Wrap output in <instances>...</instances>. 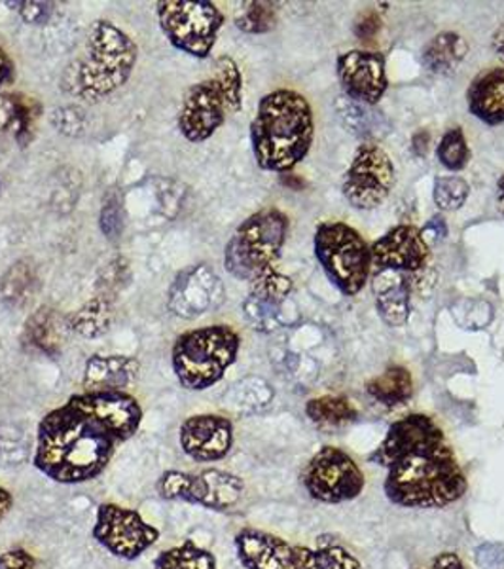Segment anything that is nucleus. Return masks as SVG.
Segmentation results:
<instances>
[{
    "mask_svg": "<svg viewBox=\"0 0 504 569\" xmlns=\"http://www.w3.org/2000/svg\"><path fill=\"white\" fill-rule=\"evenodd\" d=\"M157 22L177 50L206 59L213 51L224 25V14L207 0H162Z\"/></svg>",
    "mask_w": 504,
    "mask_h": 569,
    "instance_id": "obj_10",
    "label": "nucleus"
},
{
    "mask_svg": "<svg viewBox=\"0 0 504 569\" xmlns=\"http://www.w3.org/2000/svg\"><path fill=\"white\" fill-rule=\"evenodd\" d=\"M307 418L320 427H341L356 420L355 405L343 395H323L306 405Z\"/></svg>",
    "mask_w": 504,
    "mask_h": 569,
    "instance_id": "obj_28",
    "label": "nucleus"
},
{
    "mask_svg": "<svg viewBox=\"0 0 504 569\" xmlns=\"http://www.w3.org/2000/svg\"><path fill=\"white\" fill-rule=\"evenodd\" d=\"M455 321L465 328H483L493 321V306L483 300H461L452 307Z\"/></svg>",
    "mask_w": 504,
    "mask_h": 569,
    "instance_id": "obj_36",
    "label": "nucleus"
},
{
    "mask_svg": "<svg viewBox=\"0 0 504 569\" xmlns=\"http://www.w3.org/2000/svg\"><path fill=\"white\" fill-rule=\"evenodd\" d=\"M235 25L243 33L263 35L278 25V10L271 2H245L235 15Z\"/></svg>",
    "mask_w": 504,
    "mask_h": 569,
    "instance_id": "obj_31",
    "label": "nucleus"
},
{
    "mask_svg": "<svg viewBox=\"0 0 504 569\" xmlns=\"http://www.w3.org/2000/svg\"><path fill=\"white\" fill-rule=\"evenodd\" d=\"M152 569H219L211 550L199 547L192 539H186L177 547L162 550L154 560Z\"/></svg>",
    "mask_w": 504,
    "mask_h": 569,
    "instance_id": "obj_27",
    "label": "nucleus"
},
{
    "mask_svg": "<svg viewBox=\"0 0 504 569\" xmlns=\"http://www.w3.org/2000/svg\"><path fill=\"white\" fill-rule=\"evenodd\" d=\"M20 8V14H22L25 23H33V25H40V23L48 22L54 4L50 2H15Z\"/></svg>",
    "mask_w": 504,
    "mask_h": 569,
    "instance_id": "obj_40",
    "label": "nucleus"
},
{
    "mask_svg": "<svg viewBox=\"0 0 504 569\" xmlns=\"http://www.w3.org/2000/svg\"><path fill=\"white\" fill-rule=\"evenodd\" d=\"M336 72L349 100L374 107L389 88L385 57L379 51L349 50L336 59Z\"/></svg>",
    "mask_w": 504,
    "mask_h": 569,
    "instance_id": "obj_16",
    "label": "nucleus"
},
{
    "mask_svg": "<svg viewBox=\"0 0 504 569\" xmlns=\"http://www.w3.org/2000/svg\"><path fill=\"white\" fill-rule=\"evenodd\" d=\"M433 569H467L455 553H441L433 560Z\"/></svg>",
    "mask_w": 504,
    "mask_h": 569,
    "instance_id": "obj_43",
    "label": "nucleus"
},
{
    "mask_svg": "<svg viewBox=\"0 0 504 569\" xmlns=\"http://www.w3.org/2000/svg\"><path fill=\"white\" fill-rule=\"evenodd\" d=\"M84 410L124 444L133 439L142 423V408L133 395L126 392H82L72 395Z\"/></svg>",
    "mask_w": 504,
    "mask_h": 569,
    "instance_id": "obj_19",
    "label": "nucleus"
},
{
    "mask_svg": "<svg viewBox=\"0 0 504 569\" xmlns=\"http://www.w3.org/2000/svg\"><path fill=\"white\" fill-rule=\"evenodd\" d=\"M491 50L504 63V23L491 36Z\"/></svg>",
    "mask_w": 504,
    "mask_h": 569,
    "instance_id": "obj_46",
    "label": "nucleus"
},
{
    "mask_svg": "<svg viewBox=\"0 0 504 569\" xmlns=\"http://www.w3.org/2000/svg\"><path fill=\"white\" fill-rule=\"evenodd\" d=\"M137 44L113 22L99 20L90 28L85 56L71 65L63 88L80 100L101 101L128 82L136 71Z\"/></svg>",
    "mask_w": 504,
    "mask_h": 569,
    "instance_id": "obj_4",
    "label": "nucleus"
},
{
    "mask_svg": "<svg viewBox=\"0 0 504 569\" xmlns=\"http://www.w3.org/2000/svg\"><path fill=\"white\" fill-rule=\"evenodd\" d=\"M51 121L56 126L57 131L67 133V136H79L84 128V116L79 108H61L56 111L51 116Z\"/></svg>",
    "mask_w": 504,
    "mask_h": 569,
    "instance_id": "obj_38",
    "label": "nucleus"
},
{
    "mask_svg": "<svg viewBox=\"0 0 504 569\" xmlns=\"http://www.w3.org/2000/svg\"><path fill=\"white\" fill-rule=\"evenodd\" d=\"M366 392L379 405L389 406V408L405 405L413 395L412 372L398 364L389 367L384 374L370 380L366 384Z\"/></svg>",
    "mask_w": 504,
    "mask_h": 569,
    "instance_id": "obj_26",
    "label": "nucleus"
},
{
    "mask_svg": "<svg viewBox=\"0 0 504 569\" xmlns=\"http://www.w3.org/2000/svg\"><path fill=\"white\" fill-rule=\"evenodd\" d=\"M467 54V40L454 31H444L426 44L421 54V61L425 65L426 71L434 74H452L465 61Z\"/></svg>",
    "mask_w": 504,
    "mask_h": 569,
    "instance_id": "obj_24",
    "label": "nucleus"
},
{
    "mask_svg": "<svg viewBox=\"0 0 504 569\" xmlns=\"http://www.w3.org/2000/svg\"><path fill=\"white\" fill-rule=\"evenodd\" d=\"M139 374L137 359L128 356H93L85 361L84 392H126Z\"/></svg>",
    "mask_w": 504,
    "mask_h": 569,
    "instance_id": "obj_21",
    "label": "nucleus"
},
{
    "mask_svg": "<svg viewBox=\"0 0 504 569\" xmlns=\"http://www.w3.org/2000/svg\"><path fill=\"white\" fill-rule=\"evenodd\" d=\"M472 116L488 126L504 124V67H493L472 80L467 90Z\"/></svg>",
    "mask_w": 504,
    "mask_h": 569,
    "instance_id": "obj_22",
    "label": "nucleus"
},
{
    "mask_svg": "<svg viewBox=\"0 0 504 569\" xmlns=\"http://www.w3.org/2000/svg\"><path fill=\"white\" fill-rule=\"evenodd\" d=\"M242 338L227 325H213L180 335L171 351V363L180 385L190 392H206L219 384L235 363Z\"/></svg>",
    "mask_w": 504,
    "mask_h": 569,
    "instance_id": "obj_6",
    "label": "nucleus"
},
{
    "mask_svg": "<svg viewBox=\"0 0 504 569\" xmlns=\"http://www.w3.org/2000/svg\"><path fill=\"white\" fill-rule=\"evenodd\" d=\"M178 442L194 462H221L234 446V423L221 414H196L180 423Z\"/></svg>",
    "mask_w": 504,
    "mask_h": 569,
    "instance_id": "obj_18",
    "label": "nucleus"
},
{
    "mask_svg": "<svg viewBox=\"0 0 504 569\" xmlns=\"http://www.w3.org/2000/svg\"><path fill=\"white\" fill-rule=\"evenodd\" d=\"M249 297L271 304V306H284L289 304L292 294V279L278 270V266L260 271L250 279Z\"/></svg>",
    "mask_w": 504,
    "mask_h": 569,
    "instance_id": "obj_29",
    "label": "nucleus"
},
{
    "mask_svg": "<svg viewBox=\"0 0 504 569\" xmlns=\"http://www.w3.org/2000/svg\"><path fill=\"white\" fill-rule=\"evenodd\" d=\"M120 444L71 397L38 423L33 463L54 483H90L105 473Z\"/></svg>",
    "mask_w": 504,
    "mask_h": 569,
    "instance_id": "obj_2",
    "label": "nucleus"
},
{
    "mask_svg": "<svg viewBox=\"0 0 504 569\" xmlns=\"http://www.w3.org/2000/svg\"><path fill=\"white\" fill-rule=\"evenodd\" d=\"M232 395L235 397V405L243 406L247 410H258L273 398V390L260 378H249L243 380L242 384L235 385Z\"/></svg>",
    "mask_w": 504,
    "mask_h": 569,
    "instance_id": "obj_35",
    "label": "nucleus"
},
{
    "mask_svg": "<svg viewBox=\"0 0 504 569\" xmlns=\"http://www.w3.org/2000/svg\"><path fill=\"white\" fill-rule=\"evenodd\" d=\"M436 156H438V162L448 171H461L467 167L470 160V149L462 128H452L444 133L441 142H438Z\"/></svg>",
    "mask_w": 504,
    "mask_h": 569,
    "instance_id": "obj_32",
    "label": "nucleus"
},
{
    "mask_svg": "<svg viewBox=\"0 0 504 569\" xmlns=\"http://www.w3.org/2000/svg\"><path fill=\"white\" fill-rule=\"evenodd\" d=\"M338 113H340L343 126L355 136H370L372 129L376 128V116L370 113L368 107L355 103L349 97H341L338 103Z\"/></svg>",
    "mask_w": 504,
    "mask_h": 569,
    "instance_id": "obj_34",
    "label": "nucleus"
},
{
    "mask_svg": "<svg viewBox=\"0 0 504 569\" xmlns=\"http://www.w3.org/2000/svg\"><path fill=\"white\" fill-rule=\"evenodd\" d=\"M114 321V297L107 292H101L92 300H87L79 312L69 320V328L72 333L95 340L107 335Z\"/></svg>",
    "mask_w": 504,
    "mask_h": 569,
    "instance_id": "obj_25",
    "label": "nucleus"
},
{
    "mask_svg": "<svg viewBox=\"0 0 504 569\" xmlns=\"http://www.w3.org/2000/svg\"><path fill=\"white\" fill-rule=\"evenodd\" d=\"M470 185L462 177L457 175H444L434 181L433 198L434 204L442 211H457L465 206L469 199Z\"/></svg>",
    "mask_w": 504,
    "mask_h": 569,
    "instance_id": "obj_33",
    "label": "nucleus"
},
{
    "mask_svg": "<svg viewBox=\"0 0 504 569\" xmlns=\"http://www.w3.org/2000/svg\"><path fill=\"white\" fill-rule=\"evenodd\" d=\"M313 139L312 105L302 93L276 90L263 95L250 124V142L260 170H294L309 154Z\"/></svg>",
    "mask_w": 504,
    "mask_h": 569,
    "instance_id": "obj_3",
    "label": "nucleus"
},
{
    "mask_svg": "<svg viewBox=\"0 0 504 569\" xmlns=\"http://www.w3.org/2000/svg\"><path fill=\"white\" fill-rule=\"evenodd\" d=\"M14 509V496H12V491L4 488V486H0V524L4 522L10 511Z\"/></svg>",
    "mask_w": 504,
    "mask_h": 569,
    "instance_id": "obj_45",
    "label": "nucleus"
},
{
    "mask_svg": "<svg viewBox=\"0 0 504 569\" xmlns=\"http://www.w3.org/2000/svg\"><path fill=\"white\" fill-rule=\"evenodd\" d=\"M370 462L387 469L385 493L406 509H444L469 488L446 434L425 414L395 421Z\"/></svg>",
    "mask_w": 504,
    "mask_h": 569,
    "instance_id": "obj_1",
    "label": "nucleus"
},
{
    "mask_svg": "<svg viewBox=\"0 0 504 569\" xmlns=\"http://www.w3.org/2000/svg\"><path fill=\"white\" fill-rule=\"evenodd\" d=\"M376 307L385 325L405 327L412 313L413 274L379 270L372 283Z\"/></svg>",
    "mask_w": 504,
    "mask_h": 569,
    "instance_id": "obj_20",
    "label": "nucleus"
},
{
    "mask_svg": "<svg viewBox=\"0 0 504 569\" xmlns=\"http://www.w3.org/2000/svg\"><path fill=\"white\" fill-rule=\"evenodd\" d=\"M243 108V77L239 65L230 56L214 63L211 79L194 84L178 111V129L190 142H203L221 129L227 114Z\"/></svg>",
    "mask_w": 504,
    "mask_h": 569,
    "instance_id": "obj_5",
    "label": "nucleus"
},
{
    "mask_svg": "<svg viewBox=\"0 0 504 569\" xmlns=\"http://www.w3.org/2000/svg\"><path fill=\"white\" fill-rule=\"evenodd\" d=\"M36 558L25 548H10L0 555V569H35Z\"/></svg>",
    "mask_w": 504,
    "mask_h": 569,
    "instance_id": "obj_39",
    "label": "nucleus"
},
{
    "mask_svg": "<svg viewBox=\"0 0 504 569\" xmlns=\"http://www.w3.org/2000/svg\"><path fill=\"white\" fill-rule=\"evenodd\" d=\"M423 234L433 235L436 242L446 240V237H448V224H446V219L441 217V214H436L431 221L426 222L425 228H423Z\"/></svg>",
    "mask_w": 504,
    "mask_h": 569,
    "instance_id": "obj_42",
    "label": "nucleus"
},
{
    "mask_svg": "<svg viewBox=\"0 0 504 569\" xmlns=\"http://www.w3.org/2000/svg\"><path fill=\"white\" fill-rule=\"evenodd\" d=\"M379 28H382V18L376 12H364L363 15H359L353 31L361 40H370L379 33Z\"/></svg>",
    "mask_w": 504,
    "mask_h": 569,
    "instance_id": "obj_41",
    "label": "nucleus"
},
{
    "mask_svg": "<svg viewBox=\"0 0 504 569\" xmlns=\"http://www.w3.org/2000/svg\"><path fill=\"white\" fill-rule=\"evenodd\" d=\"M156 491L165 501H183L209 511H227L239 503L245 493V483L230 471L169 469L157 478Z\"/></svg>",
    "mask_w": 504,
    "mask_h": 569,
    "instance_id": "obj_11",
    "label": "nucleus"
},
{
    "mask_svg": "<svg viewBox=\"0 0 504 569\" xmlns=\"http://www.w3.org/2000/svg\"><path fill=\"white\" fill-rule=\"evenodd\" d=\"M234 543L245 569H361L359 558L340 545H292L256 527H243L235 534Z\"/></svg>",
    "mask_w": 504,
    "mask_h": 569,
    "instance_id": "obj_7",
    "label": "nucleus"
},
{
    "mask_svg": "<svg viewBox=\"0 0 504 569\" xmlns=\"http://www.w3.org/2000/svg\"><path fill=\"white\" fill-rule=\"evenodd\" d=\"M395 178L397 175L391 156L376 142L366 141L356 149L343 175L341 193L349 206L359 211H370L389 198Z\"/></svg>",
    "mask_w": 504,
    "mask_h": 569,
    "instance_id": "obj_14",
    "label": "nucleus"
},
{
    "mask_svg": "<svg viewBox=\"0 0 504 569\" xmlns=\"http://www.w3.org/2000/svg\"><path fill=\"white\" fill-rule=\"evenodd\" d=\"M14 77V63L7 51L0 48V85L7 84Z\"/></svg>",
    "mask_w": 504,
    "mask_h": 569,
    "instance_id": "obj_44",
    "label": "nucleus"
},
{
    "mask_svg": "<svg viewBox=\"0 0 504 569\" xmlns=\"http://www.w3.org/2000/svg\"><path fill=\"white\" fill-rule=\"evenodd\" d=\"M313 243L317 260L341 294L355 297L363 291L372 271V253L359 230L345 222H323Z\"/></svg>",
    "mask_w": 504,
    "mask_h": 569,
    "instance_id": "obj_9",
    "label": "nucleus"
},
{
    "mask_svg": "<svg viewBox=\"0 0 504 569\" xmlns=\"http://www.w3.org/2000/svg\"><path fill=\"white\" fill-rule=\"evenodd\" d=\"M92 535L114 558L133 562L154 547L162 534L136 509L118 503H101L95 512Z\"/></svg>",
    "mask_w": 504,
    "mask_h": 569,
    "instance_id": "obj_13",
    "label": "nucleus"
},
{
    "mask_svg": "<svg viewBox=\"0 0 504 569\" xmlns=\"http://www.w3.org/2000/svg\"><path fill=\"white\" fill-rule=\"evenodd\" d=\"M289 234V217L268 207L250 214L230 237L224 251L226 270L234 278L250 281L278 264Z\"/></svg>",
    "mask_w": 504,
    "mask_h": 569,
    "instance_id": "obj_8",
    "label": "nucleus"
},
{
    "mask_svg": "<svg viewBox=\"0 0 504 569\" xmlns=\"http://www.w3.org/2000/svg\"><path fill=\"white\" fill-rule=\"evenodd\" d=\"M226 291L221 276L209 264H194L177 274L167 294L171 313L180 320H198L224 302Z\"/></svg>",
    "mask_w": 504,
    "mask_h": 569,
    "instance_id": "obj_15",
    "label": "nucleus"
},
{
    "mask_svg": "<svg viewBox=\"0 0 504 569\" xmlns=\"http://www.w3.org/2000/svg\"><path fill=\"white\" fill-rule=\"evenodd\" d=\"M99 224L101 232L107 235L108 240L120 237L124 232V214H121L120 204L116 199H108L101 209Z\"/></svg>",
    "mask_w": 504,
    "mask_h": 569,
    "instance_id": "obj_37",
    "label": "nucleus"
},
{
    "mask_svg": "<svg viewBox=\"0 0 504 569\" xmlns=\"http://www.w3.org/2000/svg\"><path fill=\"white\" fill-rule=\"evenodd\" d=\"M302 483L309 498L327 506H338L359 498L366 478L348 452L336 446H323L307 463Z\"/></svg>",
    "mask_w": 504,
    "mask_h": 569,
    "instance_id": "obj_12",
    "label": "nucleus"
},
{
    "mask_svg": "<svg viewBox=\"0 0 504 569\" xmlns=\"http://www.w3.org/2000/svg\"><path fill=\"white\" fill-rule=\"evenodd\" d=\"M36 287H38V278H36L35 268L28 263H15L7 276L2 279V297L10 306L22 307L27 304L28 300L35 297Z\"/></svg>",
    "mask_w": 504,
    "mask_h": 569,
    "instance_id": "obj_30",
    "label": "nucleus"
},
{
    "mask_svg": "<svg viewBox=\"0 0 504 569\" xmlns=\"http://www.w3.org/2000/svg\"><path fill=\"white\" fill-rule=\"evenodd\" d=\"M497 204L499 209H501V211L504 213V175L503 177L499 178L497 183Z\"/></svg>",
    "mask_w": 504,
    "mask_h": 569,
    "instance_id": "obj_48",
    "label": "nucleus"
},
{
    "mask_svg": "<svg viewBox=\"0 0 504 569\" xmlns=\"http://www.w3.org/2000/svg\"><path fill=\"white\" fill-rule=\"evenodd\" d=\"M429 141H431V136L426 131H420L418 136L413 137V149L418 150L420 156L425 154V147Z\"/></svg>",
    "mask_w": 504,
    "mask_h": 569,
    "instance_id": "obj_47",
    "label": "nucleus"
},
{
    "mask_svg": "<svg viewBox=\"0 0 504 569\" xmlns=\"http://www.w3.org/2000/svg\"><path fill=\"white\" fill-rule=\"evenodd\" d=\"M372 268L415 274L425 270L431 260V249L420 228L400 224L370 245Z\"/></svg>",
    "mask_w": 504,
    "mask_h": 569,
    "instance_id": "obj_17",
    "label": "nucleus"
},
{
    "mask_svg": "<svg viewBox=\"0 0 504 569\" xmlns=\"http://www.w3.org/2000/svg\"><path fill=\"white\" fill-rule=\"evenodd\" d=\"M69 330V320H65L54 307L36 310L25 325L28 344L46 356H56Z\"/></svg>",
    "mask_w": 504,
    "mask_h": 569,
    "instance_id": "obj_23",
    "label": "nucleus"
}]
</instances>
